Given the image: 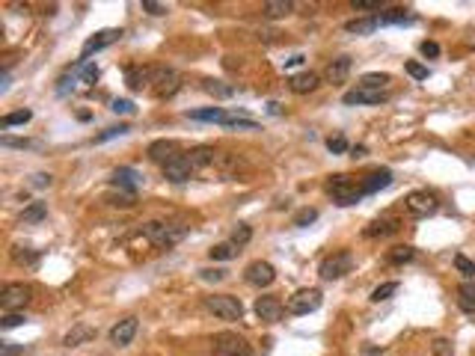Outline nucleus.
Instances as JSON below:
<instances>
[{
	"mask_svg": "<svg viewBox=\"0 0 475 356\" xmlns=\"http://www.w3.org/2000/svg\"><path fill=\"white\" fill-rule=\"evenodd\" d=\"M380 27V21H378V15H369V18H353V21H348L345 24V30L348 33H356V36H369V33H374V30Z\"/></svg>",
	"mask_w": 475,
	"mask_h": 356,
	"instance_id": "bb28decb",
	"label": "nucleus"
},
{
	"mask_svg": "<svg viewBox=\"0 0 475 356\" xmlns=\"http://www.w3.org/2000/svg\"><path fill=\"white\" fill-rule=\"evenodd\" d=\"M244 279L253 285V288H267V285L276 282V267L271 261H253L244 270Z\"/></svg>",
	"mask_w": 475,
	"mask_h": 356,
	"instance_id": "f8f14e48",
	"label": "nucleus"
},
{
	"mask_svg": "<svg viewBox=\"0 0 475 356\" xmlns=\"http://www.w3.org/2000/svg\"><path fill=\"white\" fill-rule=\"evenodd\" d=\"M327 193L333 196V202L336 205H342V208H348V205H356L362 199V190L351 181V175H330V181H327Z\"/></svg>",
	"mask_w": 475,
	"mask_h": 356,
	"instance_id": "7ed1b4c3",
	"label": "nucleus"
},
{
	"mask_svg": "<svg viewBox=\"0 0 475 356\" xmlns=\"http://www.w3.org/2000/svg\"><path fill=\"white\" fill-rule=\"evenodd\" d=\"M107 202L116 208H131L137 199H134V193H113V196H107Z\"/></svg>",
	"mask_w": 475,
	"mask_h": 356,
	"instance_id": "a18cd8bd",
	"label": "nucleus"
},
{
	"mask_svg": "<svg viewBox=\"0 0 475 356\" xmlns=\"http://www.w3.org/2000/svg\"><path fill=\"white\" fill-rule=\"evenodd\" d=\"M12 259L18 261V264H39V253H33V250H24V246H15L12 250Z\"/></svg>",
	"mask_w": 475,
	"mask_h": 356,
	"instance_id": "ea45409f",
	"label": "nucleus"
},
{
	"mask_svg": "<svg viewBox=\"0 0 475 356\" xmlns=\"http://www.w3.org/2000/svg\"><path fill=\"white\" fill-rule=\"evenodd\" d=\"M143 232L155 246L166 250V246H175L187 235V226H182V223H146Z\"/></svg>",
	"mask_w": 475,
	"mask_h": 356,
	"instance_id": "f03ea898",
	"label": "nucleus"
},
{
	"mask_svg": "<svg viewBox=\"0 0 475 356\" xmlns=\"http://www.w3.org/2000/svg\"><path fill=\"white\" fill-rule=\"evenodd\" d=\"M250 241H253V229L246 223H238L235 232H232V244L235 246H244V244H250Z\"/></svg>",
	"mask_w": 475,
	"mask_h": 356,
	"instance_id": "58836bf2",
	"label": "nucleus"
},
{
	"mask_svg": "<svg viewBox=\"0 0 475 356\" xmlns=\"http://www.w3.org/2000/svg\"><path fill=\"white\" fill-rule=\"evenodd\" d=\"M434 353H437V356H452V342L449 339H437V342H434Z\"/></svg>",
	"mask_w": 475,
	"mask_h": 356,
	"instance_id": "864d4df0",
	"label": "nucleus"
},
{
	"mask_svg": "<svg viewBox=\"0 0 475 356\" xmlns=\"http://www.w3.org/2000/svg\"><path fill=\"white\" fill-rule=\"evenodd\" d=\"M95 339V330L93 326H86V324H77L72 326L66 335H63V344L66 348H77V344H84V342H93Z\"/></svg>",
	"mask_w": 475,
	"mask_h": 356,
	"instance_id": "4be33fe9",
	"label": "nucleus"
},
{
	"mask_svg": "<svg viewBox=\"0 0 475 356\" xmlns=\"http://www.w3.org/2000/svg\"><path fill=\"white\" fill-rule=\"evenodd\" d=\"M110 110L113 113H122V116L125 113H134V101H128V98H116V101L110 104Z\"/></svg>",
	"mask_w": 475,
	"mask_h": 356,
	"instance_id": "09e8293b",
	"label": "nucleus"
},
{
	"mask_svg": "<svg viewBox=\"0 0 475 356\" xmlns=\"http://www.w3.org/2000/svg\"><path fill=\"white\" fill-rule=\"evenodd\" d=\"M353 9H360V12H369V9H380L383 0H353L351 3Z\"/></svg>",
	"mask_w": 475,
	"mask_h": 356,
	"instance_id": "8fccbe9b",
	"label": "nucleus"
},
{
	"mask_svg": "<svg viewBox=\"0 0 475 356\" xmlns=\"http://www.w3.org/2000/svg\"><path fill=\"white\" fill-rule=\"evenodd\" d=\"M30 294H33V288L24 282H9L3 294H0V309H3V315L9 312H21L24 306L30 303Z\"/></svg>",
	"mask_w": 475,
	"mask_h": 356,
	"instance_id": "1a4fd4ad",
	"label": "nucleus"
},
{
	"mask_svg": "<svg viewBox=\"0 0 475 356\" xmlns=\"http://www.w3.org/2000/svg\"><path fill=\"white\" fill-rule=\"evenodd\" d=\"M30 119H33L30 110H15V113H6L3 119H0V128L6 131V128H15V125H27Z\"/></svg>",
	"mask_w": 475,
	"mask_h": 356,
	"instance_id": "f704fd0d",
	"label": "nucleus"
},
{
	"mask_svg": "<svg viewBox=\"0 0 475 356\" xmlns=\"http://www.w3.org/2000/svg\"><path fill=\"white\" fill-rule=\"evenodd\" d=\"M125 33L122 30H98L95 36H89L86 42H84V48H81V63H89V57L93 54H98V51H104L107 45H113V42H119Z\"/></svg>",
	"mask_w": 475,
	"mask_h": 356,
	"instance_id": "9d476101",
	"label": "nucleus"
},
{
	"mask_svg": "<svg viewBox=\"0 0 475 356\" xmlns=\"http://www.w3.org/2000/svg\"><path fill=\"white\" fill-rule=\"evenodd\" d=\"M327 148H330L333 155H345L348 152V140H345V137H330V140H327Z\"/></svg>",
	"mask_w": 475,
	"mask_h": 356,
	"instance_id": "de8ad7c7",
	"label": "nucleus"
},
{
	"mask_svg": "<svg viewBox=\"0 0 475 356\" xmlns=\"http://www.w3.org/2000/svg\"><path fill=\"white\" fill-rule=\"evenodd\" d=\"M21 324H27L24 312H9V315L0 318V326H3V330H12V326H21Z\"/></svg>",
	"mask_w": 475,
	"mask_h": 356,
	"instance_id": "37998d69",
	"label": "nucleus"
},
{
	"mask_svg": "<svg viewBox=\"0 0 475 356\" xmlns=\"http://www.w3.org/2000/svg\"><path fill=\"white\" fill-rule=\"evenodd\" d=\"M173 157H178V143L175 140H155L152 146H148V161L166 166Z\"/></svg>",
	"mask_w": 475,
	"mask_h": 356,
	"instance_id": "2eb2a0df",
	"label": "nucleus"
},
{
	"mask_svg": "<svg viewBox=\"0 0 475 356\" xmlns=\"http://www.w3.org/2000/svg\"><path fill=\"white\" fill-rule=\"evenodd\" d=\"M291 12H294L291 0H267V3H264V15L267 18H282V15H291Z\"/></svg>",
	"mask_w": 475,
	"mask_h": 356,
	"instance_id": "7c9ffc66",
	"label": "nucleus"
},
{
	"mask_svg": "<svg viewBox=\"0 0 475 356\" xmlns=\"http://www.w3.org/2000/svg\"><path fill=\"white\" fill-rule=\"evenodd\" d=\"M143 9H146L148 15H166V12H170V6L157 3V0H143Z\"/></svg>",
	"mask_w": 475,
	"mask_h": 356,
	"instance_id": "49530a36",
	"label": "nucleus"
},
{
	"mask_svg": "<svg viewBox=\"0 0 475 356\" xmlns=\"http://www.w3.org/2000/svg\"><path fill=\"white\" fill-rule=\"evenodd\" d=\"M345 104H383L386 101V92H378V89H365V86H356L351 92L342 95Z\"/></svg>",
	"mask_w": 475,
	"mask_h": 356,
	"instance_id": "dca6fc26",
	"label": "nucleus"
},
{
	"mask_svg": "<svg viewBox=\"0 0 475 356\" xmlns=\"http://www.w3.org/2000/svg\"><path fill=\"white\" fill-rule=\"evenodd\" d=\"M187 157H191V164H193V170H205V166H211L217 161V152L211 146H196L187 152Z\"/></svg>",
	"mask_w": 475,
	"mask_h": 356,
	"instance_id": "b1692460",
	"label": "nucleus"
},
{
	"mask_svg": "<svg viewBox=\"0 0 475 356\" xmlns=\"http://www.w3.org/2000/svg\"><path fill=\"white\" fill-rule=\"evenodd\" d=\"M148 81H152V68H137V66H131L125 72V83H128V89H134V92H140L143 86H148Z\"/></svg>",
	"mask_w": 475,
	"mask_h": 356,
	"instance_id": "a878e982",
	"label": "nucleus"
},
{
	"mask_svg": "<svg viewBox=\"0 0 475 356\" xmlns=\"http://www.w3.org/2000/svg\"><path fill=\"white\" fill-rule=\"evenodd\" d=\"M392 83V77L386 75V72H371V75H362L360 77V86H365V89H378V92H383L386 86Z\"/></svg>",
	"mask_w": 475,
	"mask_h": 356,
	"instance_id": "c756f323",
	"label": "nucleus"
},
{
	"mask_svg": "<svg viewBox=\"0 0 475 356\" xmlns=\"http://www.w3.org/2000/svg\"><path fill=\"white\" fill-rule=\"evenodd\" d=\"M419 51H422V57H440V45L437 42H428V39H425V42L419 45Z\"/></svg>",
	"mask_w": 475,
	"mask_h": 356,
	"instance_id": "3c124183",
	"label": "nucleus"
},
{
	"mask_svg": "<svg viewBox=\"0 0 475 356\" xmlns=\"http://www.w3.org/2000/svg\"><path fill=\"white\" fill-rule=\"evenodd\" d=\"M392 232H398V220H392V217H380V220H371V223L362 229L365 237H386V235H392Z\"/></svg>",
	"mask_w": 475,
	"mask_h": 356,
	"instance_id": "412c9836",
	"label": "nucleus"
},
{
	"mask_svg": "<svg viewBox=\"0 0 475 356\" xmlns=\"http://www.w3.org/2000/svg\"><path fill=\"white\" fill-rule=\"evenodd\" d=\"M282 312H285V306L280 297H273V294H262L259 300H255V315H259V321H264V324H276L282 318Z\"/></svg>",
	"mask_w": 475,
	"mask_h": 356,
	"instance_id": "ddd939ff",
	"label": "nucleus"
},
{
	"mask_svg": "<svg viewBox=\"0 0 475 356\" xmlns=\"http://www.w3.org/2000/svg\"><path fill=\"white\" fill-rule=\"evenodd\" d=\"M128 131H131V128H128V125H116V128H107L104 134H98V137H95V143H107V140H113V137H122V134H128Z\"/></svg>",
	"mask_w": 475,
	"mask_h": 356,
	"instance_id": "c03bdc74",
	"label": "nucleus"
},
{
	"mask_svg": "<svg viewBox=\"0 0 475 356\" xmlns=\"http://www.w3.org/2000/svg\"><path fill=\"white\" fill-rule=\"evenodd\" d=\"M413 255H416L413 246H392L386 259H389L392 264H404V261H413Z\"/></svg>",
	"mask_w": 475,
	"mask_h": 356,
	"instance_id": "e433bc0d",
	"label": "nucleus"
},
{
	"mask_svg": "<svg viewBox=\"0 0 475 356\" xmlns=\"http://www.w3.org/2000/svg\"><path fill=\"white\" fill-rule=\"evenodd\" d=\"M48 217V205L45 202H30V208L21 214V223H42Z\"/></svg>",
	"mask_w": 475,
	"mask_h": 356,
	"instance_id": "72a5a7b5",
	"label": "nucleus"
},
{
	"mask_svg": "<svg viewBox=\"0 0 475 356\" xmlns=\"http://www.w3.org/2000/svg\"><path fill=\"white\" fill-rule=\"evenodd\" d=\"M51 181H54V178H51V175L39 172V175H33V181H30V184H33V187H48V184H51Z\"/></svg>",
	"mask_w": 475,
	"mask_h": 356,
	"instance_id": "4d7b16f0",
	"label": "nucleus"
},
{
	"mask_svg": "<svg viewBox=\"0 0 475 356\" xmlns=\"http://www.w3.org/2000/svg\"><path fill=\"white\" fill-rule=\"evenodd\" d=\"M315 220H318V208H300V211L294 214L291 226H297V229H306V226L315 223Z\"/></svg>",
	"mask_w": 475,
	"mask_h": 356,
	"instance_id": "c9c22d12",
	"label": "nucleus"
},
{
	"mask_svg": "<svg viewBox=\"0 0 475 356\" xmlns=\"http://www.w3.org/2000/svg\"><path fill=\"white\" fill-rule=\"evenodd\" d=\"M392 184V172L389 170H374L362 178V184H360V190L365 196H371V193H378V190H386V187Z\"/></svg>",
	"mask_w": 475,
	"mask_h": 356,
	"instance_id": "6ab92c4d",
	"label": "nucleus"
},
{
	"mask_svg": "<svg viewBox=\"0 0 475 356\" xmlns=\"http://www.w3.org/2000/svg\"><path fill=\"white\" fill-rule=\"evenodd\" d=\"M9 89V72H3V81H0V92H6Z\"/></svg>",
	"mask_w": 475,
	"mask_h": 356,
	"instance_id": "bf43d9fd",
	"label": "nucleus"
},
{
	"mask_svg": "<svg viewBox=\"0 0 475 356\" xmlns=\"http://www.w3.org/2000/svg\"><path fill=\"white\" fill-rule=\"evenodd\" d=\"M191 119H196V122H217V125H223L226 119H229V113H226L223 107H205V110H191Z\"/></svg>",
	"mask_w": 475,
	"mask_h": 356,
	"instance_id": "c85d7f7f",
	"label": "nucleus"
},
{
	"mask_svg": "<svg viewBox=\"0 0 475 356\" xmlns=\"http://www.w3.org/2000/svg\"><path fill=\"white\" fill-rule=\"evenodd\" d=\"M404 205H407V211L413 217H431V214H437V208H440L437 196L428 190H413L407 199H404Z\"/></svg>",
	"mask_w": 475,
	"mask_h": 356,
	"instance_id": "9b49d317",
	"label": "nucleus"
},
{
	"mask_svg": "<svg viewBox=\"0 0 475 356\" xmlns=\"http://www.w3.org/2000/svg\"><path fill=\"white\" fill-rule=\"evenodd\" d=\"M134 335H137V318H122L110 330V344H116V348H125V344H131Z\"/></svg>",
	"mask_w": 475,
	"mask_h": 356,
	"instance_id": "a211bd4d",
	"label": "nucleus"
},
{
	"mask_svg": "<svg viewBox=\"0 0 475 356\" xmlns=\"http://www.w3.org/2000/svg\"><path fill=\"white\" fill-rule=\"evenodd\" d=\"M300 63H303V57H300V54H297V57H291V59H289V63H285V68H294V66H300Z\"/></svg>",
	"mask_w": 475,
	"mask_h": 356,
	"instance_id": "13d9d810",
	"label": "nucleus"
},
{
	"mask_svg": "<svg viewBox=\"0 0 475 356\" xmlns=\"http://www.w3.org/2000/svg\"><path fill=\"white\" fill-rule=\"evenodd\" d=\"M458 306L463 312H469V315H475V279H469V282H463L461 288H458Z\"/></svg>",
	"mask_w": 475,
	"mask_h": 356,
	"instance_id": "cd10ccee",
	"label": "nucleus"
},
{
	"mask_svg": "<svg viewBox=\"0 0 475 356\" xmlns=\"http://www.w3.org/2000/svg\"><path fill=\"white\" fill-rule=\"evenodd\" d=\"M321 300H324V294L318 288H300V291H294L289 297V303H285V312H289V315H309V312L318 309Z\"/></svg>",
	"mask_w": 475,
	"mask_h": 356,
	"instance_id": "6e6552de",
	"label": "nucleus"
},
{
	"mask_svg": "<svg viewBox=\"0 0 475 356\" xmlns=\"http://www.w3.org/2000/svg\"><path fill=\"white\" fill-rule=\"evenodd\" d=\"M321 86V75L315 72H300V75H291L289 77V89L297 95H306V92H315Z\"/></svg>",
	"mask_w": 475,
	"mask_h": 356,
	"instance_id": "f3484780",
	"label": "nucleus"
},
{
	"mask_svg": "<svg viewBox=\"0 0 475 356\" xmlns=\"http://www.w3.org/2000/svg\"><path fill=\"white\" fill-rule=\"evenodd\" d=\"M454 267H458V273H463L467 279H475V261L467 259V255H454Z\"/></svg>",
	"mask_w": 475,
	"mask_h": 356,
	"instance_id": "a19ab883",
	"label": "nucleus"
},
{
	"mask_svg": "<svg viewBox=\"0 0 475 356\" xmlns=\"http://www.w3.org/2000/svg\"><path fill=\"white\" fill-rule=\"evenodd\" d=\"M378 21H380V27H386V24H413L416 15H410L404 6H395V9H386V12H378Z\"/></svg>",
	"mask_w": 475,
	"mask_h": 356,
	"instance_id": "393cba45",
	"label": "nucleus"
},
{
	"mask_svg": "<svg viewBox=\"0 0 475 356\" xmlns=\"http://www.w3.org/2000/svg\"><path fill=\"white\" fill-rule=\"evenodd\" d=\"M95 81H98V66L95 63H81V59H77V63L57 81V95L66 98L68 92H75L77 86H93Z\"/></svg>",
	"mask_w": 475,
	"mask_h": 356,
	"instance_id": "f257e3e1",
	"label": "nucleus"
},
{
	"mask_svg": "<svg viewBox=\"0 0 475 356\" xmlns=\"http://www.w3.org/2000/svg\"><path fill=\"white\" fill-rule=\"evenodd\" d=\"M205 309L214 312L220 321H241L244 318V303L232 294H214L205 297Z\"/></svg>",
	"mask_w": 475,
	"mask_h": 356,
	"instance_id": "20e7f679",
	"label": "nucleus"
},
{
	"mask_svg": "<svg viewBox=\"0 0 475 356\" xmlns=\"http://www.w3.org/2000/svg\"><path fill=\"white\" fill-rule=\"evenodd\" d=\"M351 270H353V253H348V250L327 255V259L321 261V267H318L321 279H327V282L342 279V276H345V273H351Z\"/></svg>",
	"mask_w": 475,
	"mask_h": 356,
	"instance_id": "423d86ee",
	"label": "nucleus"
},
{
	"mask_svg": "<svg viewBox=\"0 0 475 356\" xmlns=\"http://www.w3.org/2000/svg\"><path fill=\"white\" fill-rule=\"evenodd\" d=\"M113 184L125 193H137V187L143 184V178H140L137 170H131V166H119V170L113 172Z\"/></svg>",
	"mask_w": 475,
	"mask_h": 356,
	"instance_id": "aec40b11",
	"label": "nucleus"
},
{
	"mask_svg": "<svg viewBox=\"0 0 475 356\" xmlns=\"http://www.w3.org/2000/svg\"><path fill=\"white\" fill-rule=\"evenodd\" d=\"M404 68H407V75L413 77V81H428V66H422V63H416V59H410V63L407 66H404Z\"/></svg>",
	"mask_w": 475,
	"mask_h": 356,
	"instance_id": "79ce46f5",
	"label": "nucleus"
},
{
	"mask_svg": "<svg viewBox=\"0 0 475 356\" xmlns=\"http://www.w3.org/2000/svg\"><path fill=\"white\" fill-rule=\"evenodd\" d=\"M0 143H3L6 148H30V146H36L30 140H12V137H0Z\"/></svg>",
	"mask_w": 475,
	"mask_h": 356,
	"instance_id": "5fc2aeb1",
	"label": "nucleus"
},
{
	"mask_svg": "<svg viewBox=\"0 0 475 356\" xmlns=\"http://www.w3.org/2000/svg\"><path fill=\"white\" fill-rule=\"evenodd\" d=\"M24 353V348H18L15 342H3L0 344V356H21Z\"/></svg>",
	"mask_w": 475,
	"mask_h": 356,
	"instance_id": "603ef678",
	"label": "nucleus"
},
{
	"mask_svg": "<svg viewBox=\"0 0 475 356\" xmlns=\"http://www.w3.org/2000/svg\"><path fill=\"white\" fill-rule=\"evenodd\" d=\"M200 276L205 282H223L226 279V270H200Z\"/></svg>",
	"mask_w": 475,
	"mask_h": 356,
	"instance_id": "6e6d98bb",
	"label": "nucleus"
},
{
	"mask_svg": "<svg viewBox=\"0 0 475 356\" xmlns=\"http://www.w3.org/2000/svg\"><path fill=\"white\" fill-rule=\"evenodd\" d=\"M193 172L196 170H193V164H191V157H187V155H178V157H173V161L164 166V178H166V181H175V184L191 181Z\"/></svg>",
	"mask_w": 475,
	"mask_h": 356,
	"instance_id": "4468645a",
	"label": "nucleus"
},
{
	"mask_svg": "<svg viewBox=\"0 0 475 356\" xmlns=\"http://www.w3.org/2000/svg\"><path fill=\"white\" fill-rule=\"evenodd\" d=\"M348 72H351V57H339V59H333V63L327 66L324 77H327L330 83H345V77H348Z\"/></svg>",
	"mask_w": 475,
	"mask_h": 356,
	"instance_id": "5701e85b",
	"label": "nucleus"
},
{
	"mask_svg": "<svg viewBox=\"0 0 475 356\" xmlns=\"http://www.w3.org/2000/svg\"><path fill=\"white\" fill-rule=\"evenodd\" d=\"M202 89H205L208 95H214V98H232V95H235V89H232L229 83L211 81V77H208V81H202Z\"/></svg>",
	"mask_w": 475,
	"mask_h": 356,
	"instance_id": "2f4dec72",
	"label": "nucleus"
},
{
	"mask_svg": "<svg viewBox=\"0 0 475 356\" xmlns=\"http://www.w3.org/2000/svg\"><path fill=\"white\" fill-rule=\"evenodd\" d=\"M148 89H152L157 98H173L178 89H182V77H178L175 68L157 66V68H152V81H148Z\"/></svg>",
	"mask_w": 475,
	"mask_h": 356,
	"instance_id": "39448f33",
	"label": "nucleus"
},
{
	"mask_svg": "<svg viewBox=\"0 0 475 356\" xmlns=\"http://www.w3.org/2000/svg\"><path fill=\"white\" fill-rule=\"evenodd\" d=\"M211 348H214V356H250L253 353L246 339L238 333H217L211 339Z\"/></svg>",
	"mask_w": 475,
	"mask_h": 356,
	"instance_id": "0eeeda50",
	"label": "nucleus"
},
{
	"mask_svg": "<svg viewBox=\"0 0 475 356\" xmlns=\"http://www.w3.org/2000/svg\"><path fill=\"white\" fill-rule=\"evenodd\" d=\"M208 255H211L214 261H229V259H235L238 255V246L229 241V244H214L211 250H208Z\"/></svg>",
	"mask_w": 475,
	"mask_h": 356,
	"instance_id": "473e14b6",
	"label": "nucleus"
},
{
	"mask_svg": "<svg viewBox=\"0 0 475 356\" xmlns=\"http://www.w3.org/2000/svg\"><path fill=\"white\" fill-rule=\"evenodd\" d=\"M398 291V282H383L378 285V288L371 291V303H383V300H389V297Z\"/></svg>",
	"mask_w": 475,
	"mask_h": 356,
	"instance_id": "4c0bfd02",
	"label": "nucleus"
}]
</instances>
